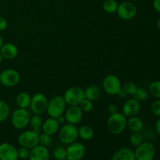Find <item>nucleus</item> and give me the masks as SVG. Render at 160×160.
I'll return each mask as SVG.
<instances>
[{"instance_id":"1","label":"nucleus","mask_w":160,"mask_h":160,"mask_svg":"<svg viewBox=\"0 0 160 160\" xmlns=\"http://www.w3.org/2000/svg\"><path fill=\"white\" fill-rule=\"evenodd\" d=\"M127 117L123 115V112H117L112 114L107 120V128L113 134H120L125 131L127 128Z\"/></svg>"},{"instance_id":"2","label":"nucleus","mask_w":160,"mask_h":160,"mask_svg":"<svg viewBox=\"0 0 160 160\" xmlns=\"http://www.w3.org/2000/svg\"><path fill=\"white\" fill-rule=\"evenodd\" d=\"M66 109H67V103L63 97L56 95L48 101L46 111L50 117L58 118L60 116L63 115Z\"/></svg>"},{"instance_id":"3","label":"nucleus","mask_w":160,"mask_h":160,"mask_svg":"<svg viewBox=\"0 0 160 160\" xmlns=\"http://www.w3.org/2000/svg\"><path fill=\"white\" fill-rule=\"evenodd\" d=\"M78 137H79L78 128H77L76 125L67 123L59 129V139L62 143L70 145L74 142Z\"/></svg>"},{"instance_id":"4","label":"nucleus","mask_w":160,"mask_h":160,"mask_svg":"<svg viewBox=\"0 0 160 160\" xmlns=\"http://www.w3.org/2000/svg\"><path fill=\"white\" fill-rule=\"evenodd\" d=\"M31 120L29 112L26 109L19 108L12 112L11 123L16 129L21 130L28 126Z\"/></svg>"},{"instance_id":"5","label":"nucleus","mask_w":160,"mask_h":160,"mask_svg":"<svg viewBox=\"0 0 160 160\" xmlns=\"http://www.w3.org/2000/svg\"><path fill=\"white\" fill-rule=\"evenodd\" d=\"M63 98L65 100L67 105L69 106H79L84 98H85L84 95V90L80 87H71L67 89L63 95Z\"/></svg>"},{"instance_id":"6","label":"nucleus","mask_w":160,"mask_h":160,"mask_svg":"<svg viewBox=\"0 0 160 160\" xmlns=\"http://www.w3.org/2000/svg\"><path fill=\"white\" fill-rule=\"evenodd\" d=\"M134 154L136 160H153L156 156V148L151 142H142L137 146Z\"/></svg>"},{"instance_id":"7","label":"nucleus","mask_w":160,"mask_h":160,"mask_svg":"<svg viewBox=\"0 0 160 160\" xmlns=\"http://www.w3.org/2000/svg\"><path fill=\"white\" fill-rule=\"evenodd\" d=\"M48 103V100L47 97L44 94L38 92L31 97L30 107L34 114L41 115L47 110Z\"/></svg>"},{"instance_id":"8","label":"nucleus","mask_w":160,"mask_h":160,"mask_svg":"<svg viewBox=\"0 0 160 160\" xmlns=\"http://www.w3.org/2000/svg\"><path fill=\"white\" fill-rule=\"evenodd\" d=\"M102 87L108 95H118V93L122 89L121 81L116 75L109 74L103 80Z\"/></svg>"},{"instance_id":"9","label":"nucleus","mask_w":160,"mask_h":160,"mask_svg":"<svg viewBox=\"0 0 160 160\" xmlns=\"http://www.w3.org/2000/svg\"><path fill=\"white\" fill-rule=\"evenodd\" d=\"M39 134L33 130L23 131L18 137L19 144L21 147L31 149L39 144Z\"/></svg>"},{"instance_id":"10","label":"nucleus","mask_w":160,"mask_h":160,"mask_svg":"<svg viewBox=\"0 0 160 160\" xmlns=\"http://www.w3.org/2000/svg\"><path fill=\"white\" fill-rule=\"evenodd\" d=\"M20 73L13 69H7L0 73V82L5 87H15L20 82Z\"/></svg>"},{"instance_id":"11","label":"nucleus","mask_w":160,"mask_h":160,"mask_svg":"<svg viewBox=\"0 0 160 160\" xmlns=\"http://www.w3.org/2000/svg\"><path fill=\"white\" fill-rule=\"evenodd\" d=\"M117 12L122 20H130L134 18L137 14V7L131 2L126 1L119 5Z\"/></svg>"},{"instance_id":"12","label":"nucleus","mask_w":160,"mask_h":160,"mask_svg":"<svg viewBox=\"0 0 160 160\" xmlns=\"http://www.w3.org/2000/svg\"><path fill=\"white\" fill-rule=\"evenodd\" d=\"M86 148L82 143L73 142L67 148V159L68 160H81L84 157Z\"/></svg>"},{"instance_id":"13","label":"nucleus","mask_w":160,"mask_h":160,"mask_svg":"<svg viewBox=\"0 0 160 160\" xmlns=\"http://www.w3.org/2000/svg\"><path fill=\"white\" fill-rule=\"evenodd\" d=\"M64 113L66 121L68 123L77 125L82 120L83 111L79 106H69Z\"/></svg>"},{"instance_id":"14","label":"nucleus","mask_w":160,"mask_h":160,"mask_svg":"<svg viewBox=\"0 0 160 160\" xmlns=\"http://www.w3.org/2000/svg\"><path fill=\"white\" fill-rule=\"evenodd\" d=\"M18 152L12 145L2 143L0 145V160H17Z\"/></svg>"},{"instance_id":"15","label":"nucleus","mask_w":160,"mask_h":160,"mask_svg":"<svg viewBox=\"0 0 160 160\" xmlns=\"http://www.w3.org/2000/svg\"><path fill=\"white\" fill-rule=\"evenodd\" d=\"M123 113L127 117L137 116L141 110L140 102L134 98H131L125 102L123 106Z\"/></svg>"},{"instance_id":"16","label":"nucleus","mask_w":160,"mask_h":160,"mask_svg":"<svg viewBox=\"0 0 160 160\" xmlns=\"http://www.w3.org/2000/svg\"><path fill=\"white\" fill-rule=\"evenodd\" d=\"M49 152L47 147L38 145L30 150V160H49Z\"/></svg>"},{"instance_id":"17","label":"nucleus","mask_w":160,"mask_h":160,"mask_svg":"<svg viewBox=\"0 0 160 160\" xmlns=\"http://www.w3.org/2000/svg\"><path fill=\"white\" fill-rule=\"evenodd\" d=\"M59 125L60 124L58 122L57 119L50 117L47 119L45 122H43L42 128L44 133L53 135L59 130Z\"/></svg>"},{"instance_id":"18","label":"nucleus","mask_w":160,"mask_h":160,"mask_svg":"<svg viewBox=\"0 0 160 160\" xmlns=\"http://www.w3.org/2000/svg\"><path fill=\"white\" fill-rule=\"evenodd\" d=\"M0 52L2 53L4 59H13L18 55V48H17V47L14 44H3L1 49H0Z\"/></svg>"},{"instance_id":"19","label":"nucleus","mask_w":160,"mask_h":160,"mask_svg":"<svg viewBox=\"0 0 160 160\" xmlns=\"http://www.w3.org/2000/svg\"><path fill=\"white\" fill-rule=\"evenodd\" d=\"M112 160H136L134 152L129 148H121L113 154Z\"/></svg>"},{"instance_id":"20","label":"nucleus","mask_w":160,"mask_h":160,"mask_svg":"<svg viewBox=\"0 0 160 160\" xmlns=\"http://www.w3.org/2000/svg\"><path fill=\"white\" fill-rule=\"evenodd\" d=\"M127 127H128L130 131L132 132H142L144 128V122L140 117L134 116L128 120Z\"/></svg>"},{"instance_id":"21","label":"nucleus","mask_w":160,"mask_h":160,"mask_svg":"<svg viewBox=\"0 0 160 160\" xmlns=\"http://www.w3.org/2000/svg\"><path fill=\"white\" fill-rule=\"evenodd\" d=\"M31 100V96L29 93L26 92H21L17 95V98H16V103L19 108L27 109L30 106Z\"/></svg>"},{"instance_id":"22","label":"nucleus","mask_w":160,"mask_h":160,"mask_svg":"<svg viewBox=\"0 0 160 160\" xmlns=\"http://www.w3.org/2000/svg\"><path fill=\"white\" fill-rule=\"evenodd\" d=\"M84 95L86 98L95 102L101 96V90L97 85H89L84 90Z\"/></svg>"},{"instance_id":"23","label":"nucleus","mask_w":160,"mask_h":160,"mask_svg":"<svg viewBox=\"0 0 160 160\" xmlns=\"http://www.w3.org/2000/svg\"><path fill=\"white\" fill-rule=\"evenodd\" d=\"M78 135L84 141H89L94 137L93 128L88 125H83L78 128Z\"/></svg>"},{"instance_id":"24","label":"nucleus","mask_w":160,"mask_h":160,"mask_svg":"<svg viewBox=\"0 0 160 160\" xmlns=\"http://www.w3.org/2000/svg\"><path fill=\"white\" fill-rule=\"evenodd\" d=\"M29 124L31 125L33 131H36L37 133L40 134L41 129H42V124H43V120H42V118L41 117L40 115H38V114H34L33 117H31Z\"/></svg>"},{"instance_id":"25","label":"nucleus","mask_w":160,"mask_h":160,"mask_svg":"<svg viewBox=\"0 0 160 160\" xmlns=\"http://www.w3.org/2000/svg\"><path fill=\"white\" fill-rule=\"evenodd\" d=\"M119 4L116 0H106L103 2L102 8L108 13H114L117 11Z\"/></svg>"},{"instance_id":"26","label":"nucleus","mask_w":160,"mask_h":160,"mask_svg":"<svg viewBox=\"0 0 160 160\" xmlns=\"http://www.w3.org/2000/svg\"><path fill=\"white\" fill-rule=\"evenodd\" d=\"M9 106L7 102L0 100V123L7 119L9 115Z\"/></svg>"},{"instance_id":"27","label":"nucleus","mask_w":160,"mask_h":160,"mask_svg":"<svg viewBox=\"0 0 160 160\" xmlns=\"http://www.w3.org/2000/svg\"><path fill=\"white\" fill-rule=\"evenodd\" d=\"M149 93L154 98H160V80L155 81L149 84Z\"/></svg>"},{"instance_id":"28","label":"nucleus","mask_w":160,"mask_h":160,"mask_svg":"<svg viewBox=\"0 0 160 160\" xmlns=\"http://www.w3.org/2000/svg\"><path fill=\"white\" fill-rule=\"evenodd\" d=\"M132 96L134 97V99L138 100V102L145 101L148 98V92L145 88H143L138 87L137 91H136L135 93Z\"/></svg>"},{"instance_id":"29","label":"nucleus","mask_w":160,"mask_h":160,"mask_svg":"<svg viewBox=\"0 0 160 160\" xmlns=\"http://www.w3.org/2000/svg\"><path fill=\"white\" fill-rule=\"evenodd\" d=\"M144 135L142 132H133L130 137V142L134 146H138L143 142Z\"/></svg>"},{"instance_id":"30","label":"nucleus","mask_w":160,"mask_h":160,"mask_svg":"<svg viewBox=\"0 0 160 160\" xmlns=\"http://www.w3.org/2000/svg\"><path fill=\"white\" fill-rule=\"evenodd\" d=\"M137 88L138 86L134 82H131V81H127L122 86V89L124 91L127 95H133L137 91Z\"/></svg>"},{"instance_id":"31","label":"nucleus","mask_w":160,"mask_h":160,"mask_svg":"<svg viewBox=\"0 0 160 160\" xmlns=\"http://www.w3.org/2000/svg\"><path fill=\"white\" fill-rule=\"evenodd\" d=\"M39 143L43 146H49L52 143V138L50 134H46V133H42L39 134Z\"/></svg>"},{"instance_id":"32","label":"nucleus","mask_w":160,"mask_h":160,"mask_svg":"<svg viewBox=\"0 0 160 160\" xmlns=\"http://www.w3.org/2000/svg\"><path fill=\"white\" fill-rule=\"evenodd\" d=\"M79 106L83 112H89L93 109V102L85 98L81 101V102L79 104Z\"/></svg>"},{"instance_id":"33","label":"nucleus","mask_w":160,"mask_h":160,"mask_svg":"<svg viewBox=\"0 0 160 160\" xmlns=\"http://www.w3.org/2000/svg\"><path fill=\"white\" fill-rule=\"evenodd\" d=\"M53 156L57 160L67 159V149L63 147H57L53 152Z\"/></svg>"},{"instance_id":"34","label":"nucleus","mask_w":160,"mask_h":160,"mask_svg":"<svg viewBox=\"0 0 160 160\" xmlns=\"http://www.w3.org/2000/svg\"><path fill=\"white\" fill-rule=\"evenodd\" d=\"M18 152V157L22 159H26L29 158L30 156V149L25 147H21L17 150Z\"/></svg>"},{"instance_id":"35","label":"nucleus","mask_w":160,"mask_h":160,"mask_svg":"<svg viewBox=\"0 0 160 160\" xmlns=\"http://www.w3.org/2000/svg\"><path fill=\"white\" fill-rule=\"evenodd\" d=\"M152 112H153L154 115H156V117H160V100L157 99L155 100L152 102L151 106Z\"/></svg>"},{"instance_id":"36","label":"nucleus","mask_w":160,"mask_h":160,"mask_svg":"<svg viewBox=\"0 0 160 160\" xmlns=\"http://www.w3.org/2000/svg\"><path fill=\"white\" fill-rule=\"evenodd\" d=\"M7 28H8L7 21H6V19H5L4 17L0 16V31H5V30L7 29Z\"/></svg>"},{"instance_id":"37","label":"nucleus","mask_w":160,"mask_h":160,"mask_svg":"<svg viewBox=\"0 0 160 160\" xmlns=\"http://www.w3.org/2000/svg\"><path fill=\"white\" fill-rule=\"evenodd\" d=\"M108 112L110 115L118 112V107L116 104H110L108 106Z\"/></svg>"},{"instance_id":"38","label":"nucleus","mask_w":160,"mask_h":160,"mask_svg":"<svg viewBox=\"0 0 160 160\" xmlns=\"http://www.w3.org/2000/svg\"><path fill=\"white\" fill-rule=\"evenodd\" d=\"M153 6L156 11L160 13V0H154L153 1Z\"/></svg>"},{"instance_id":"39","label":"nucleus","mask_w":160,"mask_h":160,"mask_svg":"<svg viewBox=\"0 0 160 160\" xmlns=\"http://www.w3.org/2000/svg\"><path fill=\"white\" fill-rule=\"evenodd\" d=\"M156 130L158 134L160 135V117L156 122Z\"/></svg>"},{"instance_id":"40","label":"nucleus","mask_w":160,"mask_h":160,"mask_svg":"<svg viewBox=\"0 0 160 160\" xmlns=\"http://www.w3.org/2000/svg\"><path fill=\"white\" fill-rule=\"evenodd\" d=\"M56 119H57V120H58V122H59V124H62V123H64V122L66 121L65 117H63L62 115L60 116V117H59L58 118H56Z\"/></svg>"},{"instance_id":"41","label":"nucleus","mask_w":160,"mask_h":160,"mask_svg":"<svg viewBox=\"0 0 160 160\" xmlns=\"http://www.w3.org/2000/svg\"><path fill=\"white\" fill-rule=\"evenodd\" d=\"M119 95V96H120V98H124V97H126L128 95H127V94L125 93L124 91H123V89H121V90H120V92H119L118 95Z\"/></svg>"},{"instance_id":"42","label":"nucleus","mask_w":160,"mask_h":160,"mask_svg":"<svg viewBox=\"0 0 160 160\" xmlns=\"http://www.w3.org/2000/svg\"><path fill=\"white\" fill-rule=\"evenodd\" d=\"M2 45H3V39H2V37L0 35V49H1V48Z\"/></svg>"},{"instance_id":"43","label":"nucleus","mask_w":160,"mask_h":160,"mask_svg":"<svg viewBox=\"0 0 160 160\" xmlns=\"http://www.w3.org/2000/svg\"><path fill=\"white\" fill-rule=\"evenodd\" d=\"M3 59H4V58H3L2 55V53L0 52V63H2V62Z\"/></svg>"},{"instance_id":"44","label":"nucleus","mask_w":160,"mask_h":160,"mask_svg":"<svg viewBox=\"0 0 160 160\" xmlns=\"http://www.w3.org/2000/svg\"><path fill=\"white\" fill-rule=\"evenodd\" d=\"M157 27H158V28L160 30V18L158 19V20H157Z\"/></svg>"},{"instance_id":"45","label":"nucleus","mask_w":160,"mask_h":160,"mask_svg":"<svg viewBox=\"0 0 160 160\" xmlns=\"http://www.w3.org/2000/svg\"><path fill=\"white\" fill-rule=\"evenodd\" d=\"M60 160H68L67 159H60Z\"/></svg>"}]
</instances>
